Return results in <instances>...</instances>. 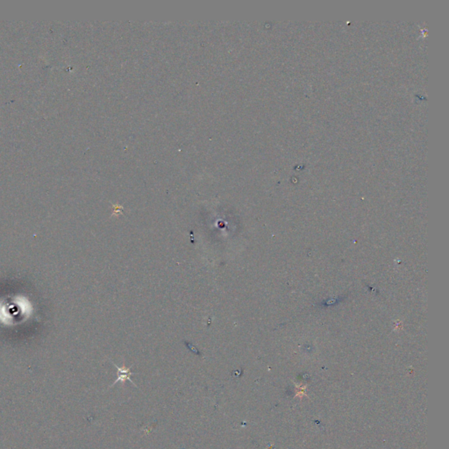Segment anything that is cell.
I'll list each match as a JSON object with an SVG mask.
<instances>
[{"label": "cell", "mask_w": 449, "mask_h": 449, "mask_svg": "<svg viewBox=\"0 0 449 449\" xmlns=\"http://www.w3.org/2000/svg\"><path fill=\"white\" fill-rule=\"evenodd\" d=\"M113 364H114V367H116L117 370H118V378L115 380L112 387H114L118 382H121L124 383L127 380L132 382L135 387H137V386L134 384V382L132 381L131 378H130L132 375H134V374H135V373L131 372V371H130V367H126L125 366L120 367H118V365H116L114 363H113Z\"/></svg>", "instance_id": "cell-1"}]
</instances>
